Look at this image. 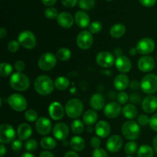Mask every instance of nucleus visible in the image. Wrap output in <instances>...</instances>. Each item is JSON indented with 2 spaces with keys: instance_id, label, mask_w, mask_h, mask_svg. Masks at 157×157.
Masks as SVG:
<instances>
[{
  "instance_id": "obj_1",
  "label": "nucleus",
  "mask_w": 157,
  "mask_h": 157,
  "mask_svg": "<svg viewBox=\"0 0 157 157\" xmlns=\"http://www.w3.org/2000/svg\"><path fill=\"white\" fill-rule=\"evenodd\" d=\"M55 87V82L46 75H39L34 82L35 90L41 95H48L53 92Z\"/></svg>"
},
{
  "instance_id": "obj_2",
  "label": "nucleus",
  "mask_w": 157,
  "mask_h": 157,
  "mask_svg": "<svg viewBox=\"0 0 157 157\" xmlns=\"http://www.w3.org/2000/svg\"><path fill=\"white\" fill-rule=\"evenodd\" d=\"M9 85L10 87L15 90L24 92L29 89L30 86V80L25 74L16 72L11 75Z\"/></svg>"
},
{
  "instance_id": "obj_3",
  "label": "nucleus",
  "mask_w": 157,
  "mask_h": 157,
  "mask_svg": "<svg viewBox=\"0 0 157 157\" xmlns=\"http://www.w3.org/2000/svg\"><path fill=\"white\" fill-rule=\"evenodd\" d=\"M65 113L71 119H78L82 114L84 111V104L81 100L78 99H71L66 103Z\"/></svg>"
},
{
  "instance_id": "obj_4",
  "label": "nucleus",
  "mask_w": 157,
  "mask_h": 157,
  "mask_svg": "<svg viewBox=\"0 0 157 157\" xmlns=\"http://www.w3.org/2000/svg\"><path fill=\"white\" fill-rule=\"evenodd\" d=\"M123 135L128 140H135L140 136V128L139 123L133 120H128L123 124L121 128Z\"/></svg>"
},
{
  "instance_id": "obj_5",
  "label": "nucleus",
  "mask_w": 157,
  "mask_h": 157,
  "mask_svg": "<svg viewBox=\"0 0 157 157\" xmlns=\"http://www.w3.org/2000/svg\"><path fill=\"white\" fill-rule=\"evenodd\" d=\"M143 92L148 95H152L157 91V75L150 73L146 75L140 83Z\"/></svg>"
},
{
  "instance_id": "obj_6",
  "label": "nucleus",
  "mask_w": 157,
  "mask_h": 157,
  "mask_svg": "<svg viewBox=\"0 0 157 157\" xmlns=\"http://www.w3.org/2000/svg\"><path fill=\"white\" fill-rule=\"evenodd\" d=\"M8 104L15 112H21L26 109L28 103L26 99L22 95L18 93L11 94L8 97Z\"/></svg>"
},
{
  "instance_id": "obj_7",
  "label": "nucleus",
  "mask_w": 157,
  "mask_h": 157,
  "mask_svg": "<svg viewBox=\"0 0 157 157\" xmlns=\"http://www.w3.org/2000/svg\"><path fill=\"white\" fill-rule=\"evenodd\" d=\"M18 41L20 45L26 49H34L37 44L35 34L29 30H24L20 32L18 36Z\"/></svg>"
},
{
  "instance_id": "obj_8",
  "label": "nucleus",
  "mask_w": 157,
  "mask_h": 157,
  "mask_svg": "<svg viewBox=\"0 0 157 157\" xmlns=\"http://www.w3.org/2000/svg\"><path fill=\"white\" fill-rule=\"evenodd\" d=\"M56 55L50 52H45L40 56L38 61V67L43 71H49L53 69L57 64Z\"/></svg>"
},
{
  "instance_id": "obj_9",
  "label": "nucleus",
  "mask_w": 157,
  "mask_h": 157,
  "mask_svg": "<svg viewBox=\"0 0 157 157\" xmlns=\"http://www.w3.org/2000/svg\"><path fill=\"white\" fill-rule=\"evenodd\" d=\"M77 46L82 50H87L92 46L94 38L92 34L89 31L83 30L78 34L76 38Z\"/></svg>"
},
{
  "instance_id": "obj_10",
  "label": "nucleus",
  "mask_w": 157,
  "mask_h": 157,
  "mask_svg": "<svg viewBox=\"0 0 157 157\" xmlns=\"http://www.w3.org/2000/svg\"><path fill=\"white\" fill-rule=\"evenodd\" d=\"M154 40L150 38H143L138 41L136 44V50L138 53L143 55H147L152 53L155 49Z\"/></svg>"
},
{
  "instance_id": "obj_11",
  "label": "nucleus",
  "mask_w": 157,
  "mask_h": 157,
  "mask_svg": "<svg viewBox=\"0 0 157 157\" xmlns=\"http://www.w3.org/2000/svg\"><path fill=\"white\" fill-rule=\"evenodd\" d=\"M15 131L10 124L4 123L0 126V143L2 144L10 143L15 139Z\"/></svg>"
},
{
  "instance_id": "obj_12",
  "label": "nucleus",
  "mask_w": 157,
  "mask_h": 157,
  "mask_svg": "<svg viewBox=\"0 0 157 157\" xmlns=\"http://www.w3.org/2000/svg\"><path fill=\"white\" fill-rule=\"evenodd\" d=\"M96 62L102 68H110L115 63L113 55L107 51H102L98 53L96 56Z\"/></svg>"
},
{
  "instance_id": "obj_13",
  "label": "nucleus",
  "mask_w": 157,
  "mask_h": 157,
  "mask_svg": "<svg viewBox=\"0 0 157 157\" xmlns=\"http://www.w3.org/2000/svg\"><path fill=\"white\" fill-rule=\"evenodd\" d=\"M35 126L37 132L41 135H47L53 129L51 120L44 116L39 117L35 122Z\"/></svg>"
},
{
  "instance_id": "obj_14",
  "label": "nucleus",
  "mask_w": 157,
  "mask_h": 157,
  "mask_svg": "<svg viewBox=\"0 0 157 157\" xmlns=\"http://www.w3.org/2000/svg\"><path fill=\"white\" fill-rule=\"evenodd\" d=\"M54 136L60 141L66 139L69 135V127L64 123H57L52 129Z\"/></svg>"
},
{
  "instance_id": "obj_15",
  "label": "nucleus",
  "mask_w": 157,
  "mask_h": 157,
  "mask_svg": "<svg viewBox=\"0 0 157 157\" xmlns=\"http://www.w3.org/2000/svg\"><path fill=\"white\" fill-rule=\"evenodd\" d=\"M65 109L58 102H53L48 107V113L51 118L54 120H60L64 117Z\"/></svg>"
},
{
  "instance_id": "obj_16",
  "label": "nucleus",
  "mask_w": 157,
  "mask_h": 157,
  "mask_svg": "<svg viewBox=\"0 0 157 157\" xmlns=\"http://www.w3.org/2000/svg\"><path fill=\"white\" fill-rule=\"evenodd\" d=\"M155 60L150 55H144L138 60V69L144 72H151L155 68Z\"/></svg>"
},
{
  "instance_id": "obj_17",
  "label": "nucleus",
  "mask_w": 157,
  "mask_h": 157,
  "mask_svg": "<svg viewBox=\"0 0 157 157\" xmlns=\"http://www.w3.org/2000/svg\"><path fill=\"white\" fill-rule=\"evenodd\" d=\"M122 111L121 104L116 102H110L107 103L104 108V113L107 118L114 119L117 118L121 114Z\"/></svg>"
},
{
  "instance_id": "obj_18",
  "label": "nucleus",
  "mask_w": 157,
  "mask_h": 157,
  "mask_svg": "<svg viewBox=\"0 0 157 157\" xmlns=\"http://www.w3.org/2000/svg\"><path fill=\"white\" fill-rule=\"evenodd\" d=\"M123 143L124 142H123L122 138L119 135H113L109 137L107 139L106 146L109 152L114 153L121 150L123 146Z\"/></svg>"
},
{
  "instance_id": "obj_19",
  "label": "nucleus",
  "mask_w": 157,
  "mask_h": 157,
  "mask_svg": "<svg viewBox=\"0 0 157 157\" xmlns=\"http://www.w3.org/2000/svg\"><path fill=\"white\" fill-rule=\"evenodd\" d=\"M115 66L119 72L122 73H127L131 69L132 63L128 57L121 55L115 59Z\"/></svg>"
},
{
  "instance_id": "obj_20",
  "label": "nucleus",
  "mask_w": 157,
  "mask_h": 157,
  "mask_svg": "<svg viewBox=\"0 0 157 157\" xmlns=\"http://www.w3.org/2000/svg\"><path fill=\"white\" fill-rule=\"evenodd\" d=\"M142 109L147 113H153L157 109V97L155 95H147L142 102Z\"/></svg>"
},
{
  "instance_id": "obj_21",
  "label": "nucleus",
  "mask_w": 157,
  "mask_h": 157,
  "mask_svg": "<svg viewBox=\"0 0 157 157\" xmlns=\"http://www.w3.org/2000/svg\"><path fill=\"white\" fill-rule=\"evenodd\" d=\"M57 22L61 27L64 29H69L72 27L75 22V18L71 13L67 12H61L58 14Z\"/></svg>"
},
{
  "instance_id": "obj_22",
  "label": "nucleus",
  "mask_w": 157,
  "mask_h": 157,
  "mask_svg": "<svg viewBox=\"0 0 157 157\" xmlns=\"http://www.w3.org/2000/svg\"><path fill=\"white\" fill-rule=\"evenodd\" d=\"M75 22L78 27L85 29L90 24V18L84 11H78L75 15Z\"/></svg>"
},
{
  "instance_id": "obj_23",
  "label": "nucleus",
  "mask_w": 157,
  "mask_h": 157,
  "mask_svg": "<svg viewBox=\"0 0 157 157\" xmlns=\"http://www.w3.org/2000/svg\"><path fill=\"white\" fill-rule=\"evenodd\" d=\"M130 85L129 77L125 73H121L117 75L113 80V86L117 90L124 91L127 89Z\"/></svg>"
},
{
  "instance_id": "obj_24",
  "label": "nucleus",
  "mask_w": 157,
  "mask_h": 157,
  "mask_svg": "<svg viewBox=\"0 0 157 157\" xmlns=\"http://www.w3.org/2000/svg\"><path fill=\"white\" fill-rule=\"evenodd\" d=\"M95 132L100 138H106L110 133V126L107 122L101 120L95 126Z\"/></svg>"
},
{
  "instance_id": "obj_25",
  "label": "nucleus",
  "mask_w": 157,
  "mask_h": 157,
  "mask_svg": "<svg viewBox=\"0 0 157 157\" xmlns=\"http://www.w3.org/2000/svg\"><path fill=\"white\" fill-rule=\"evenodd\" d=\"M18 139L21 140H28L32 135V128L29 123H21L17 129Z\"/></svg>"
},
{
  "instance_id": "obj_26",
  "label": "nucleus",
  "mask_w": 157,
  "mask_h": 157,
  "mask_svg": "<svg viewBox=\"0 0 157 157\" xmlns=\"http://www.w3.org/2000/svg\"><path fill=\"white\" fill-rule=\"evenodd\" d=\"M90 105L94 110H101L104 108L105 99L101 93H95L91 96L90 100Z\"/></svg>"
},
{
  "instance_id": "obj_27",
  "label": "nucleus",
  "mask_w": 157,
  "mask_h": 157,
  "mask_svg": "<svg viewBox=\"0 0 157 157\" xmlns=\"http://www.w3.org/2000/svg\"><path fill=\"white\" fill-rule=\"evenodd\" d=\"M126 32V26L122 23H116L113 25L110 29V34L113 38H119L124 35Z\"/></svg>"
},
{
  "instance_id": "obj_28",
  "label": "nucleus",
  "mask_w": 157,
  "mask_h": 157,
  "mask_svg": "<svg viewBox=\"0 0 157 157\" xmlns=\"http://www.w3.org/2000/svg\"><path fill=\"white\" fill-rule=\"evenodd\" d=\"M70 146L74 151L80 152V151H82L85 147V141L84 138L80 135H75L72 137L71 139Z\"/></svg>"
},
{
  "instance_id": "obj_29",
  "label": "nucleus",
  "mask_w": 157,
  "mask_h": 157,
  "mask_svg": "<svg viewBox=\"0 0 157 157\" xmlns=\"http://www.w3.org/2000/svg\"><path fill=\"white\" fill-rule=\"evenodd\" d=\"M98 119V113L94 109H89V110L86 111L83 115V122L84 123V124L87 125V126H92L96 123Z\"/></svg>"
},
{
  "instance_id": "obj_30",
  "label": "nucleus",
  "mask_w": 157,
  "mask_h": 157,
  "mask_svg": "<svg viewBox=\"0 0 157 157\" xmlns=\"http://www.w3.org/2000/svg\"><path fill=\"white\" fill-rule=\"evenodd\" d=\"M122 112L125 118L133 119L138 115V109L133 104H126L122 109Z\"/></svg>"
},
{
  "instance_id": "obj_31",
  "label": "nucleus",
  "mask_w": 157,
  "mask_h": 157,
  "mask_svg": "<svg viewBox=\"0 0 157 157\" xmlns=\"http://www.w3.org/2000/svg\"><path fill=\"white\" fill-rule=\"evenodd\" d=\"M40 144L43 149H46V150H50V149H53L54 148L56 147L57 141L55 140V139L51 136H44L41 139Z\"/></svg>"
},
{
  "instance_id": "obj_32",
  "label": "nucleus",
  "mask_w": 157,
  "mask_h": 157,
  "mask_svg": "<svg viewBox=\"0 0 157 157\" xmlns=\"http://www.w3.org/2000/svg\"><path fill=\"white\" fill-rule=\"evenodd\" d=\"M70 81L65 76H58L55 81V86L58 90L63 91L68 88Z\"/></svg>"
},
{
  "instance_id": "obj_33",
  "label": "nucleus",
  "mask_w": 157,
  "mask_h": 157,
  "mask_svg": "<svg viewBox=\"0 0 157 157\" xmlns=\"http://www.w3.org/2000/svg\"><path fill=\"white\" fill-rule=\"evenodd\" d=\"M153 149L149 145H142L137 150L138 157H153Z\"/></svg>"
},
{
  "instance_id": "obj_34",
  "label": "nucleus",
  "mask_w": 157,
  "mask_h": 157,
  "mask_svg": "<svg viewBox=\"0 0 157 157\" xmlns=\"http://www.w3.org/2000/svg\"><path fill=\"white\" fill-rule=\"evenodd\" d=\"M56 57L58 60L61 62H66L70 59L71 57V52L67 48H61L56 52Z\"/></svg>"
},
{
  "instance_id": "obj_35",
  "label": "nucleus",
  "mask_w": 157,
  "mask_h": 157,
  "mask_svg": "<svg viewBox=\"0 0 157 157\" xmlns=\"http://www.w3.org/2000/svg\"><path fill=\"white\" fill-rule=\"evenodd\" d=\"M71 129L75 134L82 133L84 130V123L80 119L74 120L71 125Z\"/></svg>"
},
{
  "instance_id": "obj_36",
  "label": "nucleus",
  "mask_w": 157,
  "mask_h": 157,
  "mask_svg": "<svg viewBox=\"0 0 157 157\" xmlns=\"http://www.w3.org/2000/svg\"><path fill=\"white\" fill-rule=\"evenodd\" d=\"M13 68L10 63L2 62L0 65V75L1 77H7L12 73Z\"/></svg>"
},
{
  "instance_id": "obj_37",
  "label": "nucleus",
  "mask_w": 157,
  "mask_h": 157,
  "mask_svg": "<svg viewBox=\"0 0 157 157\" xmlns=\"http://www.w3.org/2000/svg\"><path fill=\"white\" fill-rule=\"evenodd\" d=\"M138 150L137 143L133 140L128 142L124 146V151L127 155H133Z\"/></svg>"
},
{
  "instance_id": "obj_38",
  "label": "nucleus",
  "mask_w": 157,
  "mask_h": 157,
  "mask_svg": "<svg viewBox=\"0 0 157 157\" xmlns=\"http://www.w3.org/2000/svg\"><path fill=\"white\" fill-rule=\"evenodd\" d=\"M78 6L83 10H90L95 6L94 0H78Z\"/></svg>"
},
{
  "instance_id": "obj_39",
  "label": "nucleus",
  "mask_w": 157,
  "mask_h": 157,
  "mask_svg": "<svg viewBox=\"0 0 157 157\" xmlns=\"http://www.w3.org/2000/svg\"><path fill=\"white\" fill-rule=\"evenodd\" d=\"M24 116L25 119L28 122H31V123H32V122H36V120L38 119V112L32 109H27V110L25 112Z\"/></svg>"
},
{
  "instance_id": "obj_40",
  "label": "nucleus",
  "mask_w": 157,
  "mask_h": 157,
  "mask_svg": "<svg viewBox=\"0 0 157 157\" xmlns=\"http://www.w3.org/2000/svg\"><path fill=\"white\" fill-rule=\"evenodd\" d=\"M103 25L101 22L94 21L89 26V32L91 34H98L102 30Z\"/></svg>"
},
{
  "instance_id": "obj_41",
  "label": "nucleus",
  "mask_w": 157,
  "mask_h": 157,
  "mask_svg": "<svg viewBox=\"0 0 157 157\" xmlns=\"http://www.w3.org/2000/svg\"><path fill=\"white\" fill-rule=\"evenodd\" d=\"M58 14L59 13L58 12V10L55 8H54L53 6H52V7H48L44 10V15L48 19H55V18H58Z\"/></svg>"
},
{
  "instance_id": "obj_42",
  "label": "nucleus",
  "mask_w": 157,
  "mask_h": 157,
  "mask_svg": "<svg viewBox=\"0 0 157 157\" xmlns=\"http://www.w3.org/2000/svg\"><path fill=\"white\" fill-rule=\"evenodd\" d=\"M38 147V143L34 139H29L26 140L25 143V148L28 152H34L35 149Z\"/></svg>"
},
{
  "instance_id": "obj_43",
  "label": "nucleus",
  "mask_w": 157,
  "mask_h": 157,
  "mask_svg": "<svg viewBox=\"0 0 157 157\" xmlns=\"http://www.w3.org/2000/svg\"><path fill=\"white\" fill-rule=\"evenodd\" d=\"M20 43L17 40H11L8 43V50L11 52H16L19 49Z\"/></svg>"
},
{
  "instance_id": "obj_44",
  "label": "nucleus",
  "mask_w": 157,
  "mask_h": 157,
  "mask_svg": "<svg viewBox=\"0 0 157 157\" xmlns=\"http://www.w3.org/2000/svg\"><path fill=\"white\" fill-rule=\"evenodd\" d=\"M117 102L120 104L126 105L129 100V96L128 95H127V92H124V91H121V92H120L119 93L117 94Z\"/></svg>"
},
{
  "instance_id": "obj_45",
  "label": "nucleus",
  "mask_w": 157,
  "mask_h": 157,
  "mask_svg": "<svg viewBox=\"0 0 157 157\" xmlns=\"http://www.w3.org/2000/svg\"><path fill=\"white\" fill-rule=\"evenodd\" d=\"M92 157H108V154L102 148H97L92 152Z\"/></svg>"
},
{
  "instance_id": "obj_46",
  "label": "nucleus",
  "mask_w": 157,
  "mask_h": 157,
  "mask_svg": "<svg viewBox=\"0 0 157 157\" xmlns=\"http://www.w3.org/2000/svg\"><path fill=\"white\" fill-rule=\"evenodd\" d=\"M150 119L145 114H141L138 116L137 118V123H139L140 126H147V124L150 123Z\"/></svg>"
},
{
  "instance_id": "obj_47",
  "label": "nucleus",
  "mask_w": 157,
  "mask_h": 157,
  "mask_svg": "<svg viewBox=\"0 0 157 157\" xmlns=\"http://www.w3.org/2000/svg\"><path fill=\"white\" fill-rule=\"evenodd\" d=\"M23 146L22 140L18 139H14L12 142V149L15 151L21 150Z\"/></svg>"
},
{
  "instance_id": "obj_48",
  "label": "nucleus",
  "mask_w": 157,
  "mask_h": 157,
  "mask_svg": "<svg viewBox=\"0 0 157 157\" xmlns=\"http://www.w3.org/2000/svg\"><path fill=\"white\" fill-rule=\"evenodd\" d=\"M149 124H150V126L152 130H153L154 132H157V112L153 115H152Z\"/></svg>"
},
{
  "instance_id": "obj_49",
  "label": "nucleus",
  "mask_w": 157,
  "mask_h": 157,
  "mask_svg": "<svg viewBox=\"0 0 157 157\" xmlns=\"http://www.w3.org/2000/svg\"><path fill=\"white\" fill-rule=\"evenodd\" d=\"M14 66H15V69L17 72H22L25 69V63L21 60H18V61L15 62Z\"/></svg>"
},
{
  "instance_id": "obj_50",
  "label": "nucleus",
  "mask_w": 157,
  "mask_h": 157,
  "mask_svg": "<svg viewBox=\"0 0 157 157\" xmlns=\"http://www.w3.org/2000/svg\"><path fill=\"white\" fill-rule=\"evenodd\" d=\"M90 146H92L94 149H97V148H100L101 144V141L100 139L99 136H93L91 139H90Z\"/></svg>"
},
{
  "instance_id": "obj_51",
  "label": "nucleus",
  "mask_w": 157,
  "mask_h": 157,
  "mask_svg": "<svg viewBox=\"0 0 157 157\" xmlns=\"http://www.w3.org/2000/svg\"><path fill=\"white\" fill-rule=\"evenodd\" d=\"M63 6L66 8H73L78 2V0H61Z\"/></svg>"
},
{
  "instance_id": "obj_52",
  "label": "nucleus",
  "mask_w": 157,
  "mask_h": 157,
  "mask_svg": "<svg viewBox=\"0 0 157 157\" xmlns=\"http://www.w3.org/2000/svg\"><path fill=\"white\" fill-rule=\"evenodd\" d=\"M141 5L147 8L153 7L156 2V0H139Z\"/></svg>"
},
{
  "instance_id": "obj_53",
  "label": "nucleus",
  "mask_w": 157,
  "mask_h": 157,
  "mask_svg": "<svg viewBox=\"0 0 157 157\" xmlns=\"http://www.w3.org/2000/svg\"><path fill=\"white\" fill-rule=\"evenodd\" d=\"M130 97V100H131L132 103H136V104H138V103H139L141 100L140 95H138V94H136V93L132 94Z\"/></svg>"
},
{
  "instance_id": "obj_54",
  "label": "nucleus",
  "mask_w": 157,
  "mask_h": 157,
  "mask_svg": "<svg viewBox=\"0 0 157 157\" xmlns=\"http://www.w3.org/2000/svg\"><path fill=\"white\" fill-rule=\"evenodd\" d=\"M41 2L44 6H48V7H52L54 5H55V3L57 2V0H41Z\"/></svg>"
},
{
  "instance_id": "obj_55",
  "label": "nucleus",
  "mask_w": 157,
  "mask_h": 157,
  "mask_svg": "<svg viewBox=\"0 0 157 157\" xmlns=\"http://www.w3.org/2000/svg\"><path fill=\"white\" fill-rule=\"evenodd\" d=\"M39 157H55L54 154L52 152H51L50 151L48 150H45V151H43L40 153Z\"/></svg>"
},
{
  "instance_id": "obj_56",
  "label": "nucleus",
  "mask_w": 157,
  "mask_h": 157,
  "mask_svg": "<svg viewBox=\"0 0 157 157\" xmlns=\"http://www.w3.org/2000/svg\"><path fill=\"white\" fill-rule=\"evenodd\" d=\"M64 157H79L78 154L77 153L76 151H67L65 153Z\"/></svg>"
},
{
  "instance_id": "obj_57",
  "label": "nucleus",
  "mask_w": 157,
  "mask_h": 157,
  "mask_svg": "<svg viewBox=\"0 0 157 157\" xmlns=\"http://www.w3.org/2000/svg\"><path fill=\"white\" fill-rule=\"evenodd\" d=\"M6 153V148L5 147L4 145L2 143V144L0 145V156L3 157Z\"/></svg>"
},
{
  "instance_id": "obj_58",
  "label": "nucleus",
  "mask_w": 157,
  "mask_h": 157,
  "mask_svg": "<svg viewBox=\"0 0 157 157\" xmlns=\"http://www.w3.org/2000/svg\"><path fill=\"white\" fill-rule=\"evenodd\" d=\"M6 35H7V30L4 27H2L0 29V38H4L6 36Z\"/></svg>"
},
{
  "instance_id": "obj_59",
  "label": "nucleus",
  "mask_w": 157,
  "mask_h": 157,
  "mask_svg": "<svg viewBox=\"0 0 157 157\" xmlns=\"http://www.w3.org/2000/svg\"><path fill=\"white\" fill-rule=\"evenodd\" d=\"M153 148H154V150L157 152V135L154 137V139H153Z\"/></svg>"
},
{
  "instance_id": "obj_60",
  "label": "nucleus",
  "mask_w": 157,
  "mask_h": 157,
  "mask_svg": "<svg viewBox=\"0 0 157 157\" xmlns=\"http://www.w3.org/2000/svg\"><path fill=\"white\" fill-rule=\"evenodd\" d=\"M129 52H130V54L131 55H136V53H138L137 50H136V48H131Z\"/></svg>"
},
{
  "instance_id": "obj_61",
  "label": "nucleus",
  "mask_w": 157,
  "mask_h": 157,
  "mask_svg": "<svg viewBox=\"0 0 157 157\" xmlns=\"http://www.w3.org/2000/svg\"><path fill=\"white\" fill-rule=\"evenodd\" d=\"M21 157H35V156L32 153L28 152H25V153H23L22 155H21Z\"/></svg>"
},
{
  "instance_id": "obj_62",
  "label": "nucleus",
  "mask_w": 157,
  "mask_h": 157,
  "mask_svg": "<svg viewBox=\"0 0 157 157\" xmlns=\"http://www.w3.org/2000/svg\"><path fill=\"white\" fill-rule=\"evenodd\" d=\"M127 157H133V156H131V155H128V156H127Z\"/></svg>"
},
{
  "instance_id": "obj_63",
  "label": "nucleus",
  "mask_w": 157,
  "mask_h": 157,
  "mask_svg": "<svg viewBox=\"0 0 157 157\" xmlns=\"http://www.w3.org/2000/svg\"><path fill=\"white\" fill-rule=\"evenodd\" d=\"M107 1H108V2H110V1H113V0H107Z\"/></svg>"
},
{
  "instance_id": "obj_64",
  "label": "nucleus",
  "mask_w": 157,
  "mask_h": 157,
  "mask_svg": "<svg viewBox=\"0 0 157 157\" xmlns=\"http://www.w3.org/2000/svg\"><path fill=\"white\" fill-rule=\"evenodd\" d=\"M156 60H157V56H156Z\"/></svg>"
}]
</instances>
